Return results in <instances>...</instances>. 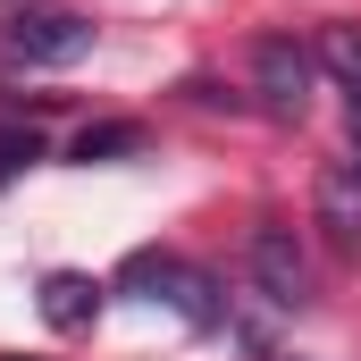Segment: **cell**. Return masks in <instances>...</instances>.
I'll return each mask as SVG.
<instances>
[{
	"label": "cell",
	"instance_id": "cell-4",
	"mask_svg": "<svg viewBox=\"0 0 361 361\" xmlns=\"http://www.w3.org/2000/svg\"><path fill=\"white\" fill-rule=\"evenodd\" d=\"M311 219H319V235H328L345 261H361V160H328V169H319Z\"/></svg>",
	"mask_w": 361,
	"mask_h": 361
},
{
	"label": "cell",
	"instance_id": "cell-1",
	"mask_svg": "<svg viewBox=\"0 0 361 361\" xmlns=\"http://www.w3.org/2000/svg\"><path fill=\"white\" fill-rule=\"evenodd\" d=\"M118 286H126V294H143V302H169L185 328H219V319H227L219 286L193 269V261H177V252H135V261L118 269Z\"/></svg>",
	"mask_w": 361,
	"mask_h": 361
},
{
	"label": "cell",
	"instance_id": "cell-7",
	"mask_svg": "<svg viewBox=\"0 0 361 361\" xmlns=\"http://www.w3.org/2000/svg\"><path fill=\"white\" fill-rule=\"evenodd\" d=\"M126 152H143V126H135V118H101V126H85V135H76V160H126Z\"/></svg>",
	"mask_w": 361,
	"mask_h": 361
},
{
	"label": "cell",
	"instance_id": "cell-3",
	"mask_svg": "<svg viewBox=\"0 0 361 361\" xmlns=\"http://www.w3.org/2000/svg\"><path fill=\"white\" fill-rule=\"evenodd\" d=\"M252 286H261V302H277V311H302L311 302V261H302L294 227H261L252 235Z\"/></svg>",
	"mask_w": 361,
	"mask_h": 361
},
{
	"label": "cell",
	"instance_id": "cell-8",
	"mask_svg": "<svg viewBox=\"0 0 361 361\" xmlns=\"http://www.w3.org/2000/svg\"><path fill=\"white\" fill-rule=\"evenodd\" d=\"M42 160V135L25 126V118H0V177H17V169H34Z\"/></svg>",
	"mask_w": 361,
	"mask_h": 361
},
{
	"label": "cell",
	"instance_id": "cell-5",
	"mask_svg": "<svg viewBox=\"0 0 361 361\" xmlns=\"http://www.w3.org/2000/svg\"><path fill=\"white\" fill-rule=\"evenodd\" d=\"M85 51H92V25L68 17V8L8 25V59H17V68H68V59H85Z\"/></svg>",
	"mask_w": 361,
	"mask_h": 361
},
{
	"label": "cell",
	"instance_id": "cell-2",
	"mask_svg": "<svg viewBox=\"0 0 361 361\" xmlns=\"http://www.w3.org/2000/svg\"><path fill=\"white\" fill-rule=\"evenodd\" d=\"M319 92V51H302L294 34H261L252 42V101L269 118H302Z\"/></svg>",
	"mask_w": 361,
	"mask_h": 361
},
{
	"label": "cell",
	"instance_id": "cell-9",
	"mask_svg": "<svg viewBox=\"0 0 361 361\" xmlns=\"http://www.w3.org/2000/svg\"><path fill=\"white\" fill-rule=\"evenodd\" d=\"M0 361H25V353H0Z\"/></svg>",
	"mask_w": 361,
	"mask_h": 361
},
{
	"label": "cell",
	"instance_id": "cell-6",
	"mask_svg": "<svg viewBox=\"0 0 361 361\" xmlns=\"http://www.w3.org/2000/svg\"><path fill=\"white\" fill-rule=\"evenodd\" d=\"M42 319H51L59 336L92 328V319H101V277H85V269H51V277H42Z\"/></svg>",
	"mask_w": 361,
	"mask_h": 361
}]
</instances>
